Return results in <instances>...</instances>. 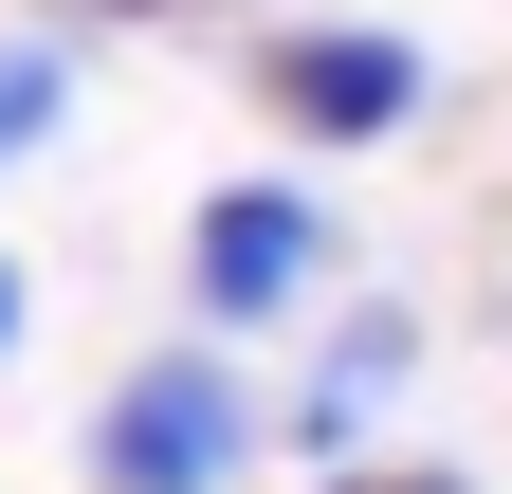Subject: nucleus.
<instances>
[{"instance_id":"obj_1","label":"nucleus","mask_w":512,"mask_h":494,"mask_svg":"<svg viewBox=\"0 0 512 494\" xmlns=\"http://www.w3.org/2000/svg\"><path fill=\"white\" fill-rule=\"evenodd\" d=\"M238 440H256V403H238V366L220 348H165V366H128L110 385V494H220L238 476Z\"/></svg>"},{"instance_id":"obj_2","label":"nucleus","mask_w":512,"mask_h":494,"mask_svg":"<svg viewBox=\"0 0 512 494\" xmlns=\"http://www.w3.org/2000/svg\"><path fill=\"white\" fill-rule=\"evenodd\" d=\"M256 92H275L311 147H384V129L421 110V37H384V19H311V37L256 55Z\"/></svg>"},{"instance_id":"obj_3","label":"nucleus","mask_w":512,"mask_h":494,"mask_svg":"<svg viewBox=\"0 0 512 494\" xmlns=\"http://www.w3.org/2000/svg\"><path fill=\"white\" fill-rule=\"evenodd\" d=\"M311 257H330V220H311L293 183H220V202H202V238H183V275H202V312H220V330L293 312V293H311Z\"/></svg>"},{"instance_id":"obj_4","label":"nucleus","mask_w":512,"mask_h":494,"mask_svg":"<svg viewBox=\"0 0 512 494\" xmlns=\"http://www.w3.org/2000/svg\"><path fill=\"white\" fill-rule=\"evenodd\" d=\"M403 348H421V330H403V312H366V330H348V348H330V385H311V440H348V421H366V403H384V385H403Z\"/></svg>"},{"instance_id":"obj_5","label":"nucleus","mask_w":512,"mask_h":494,"mask_svg":"<svg viewBox=\"0 0 512 494\" xmlns=\"http://www.w3.org/2000/svg\"><path fill=\"white\" fill-rule=\"evenodd\" d=\"M55 110H74V55H55V37H0V165H19Z\"/></svg>"},{"instance_id":"obj_6","label":"nucleus","mask_w":512,"mask_h":494,"mask_svg":"<svg viewBox=\"0 0 512 494\" xmlns=\"http://www.w3.org/2000/svg\"><path fill=\"white\" fill-rule=\"evenodd\" d=\"M330 494H458V476H421V458H384V476H330Z\"/></svg>"},{"instance_id":"obj_7","label":"nucleus","mask_w":512,"mask_h":494,"mask_svg":"<svg viewBox=\"0 0 512 494\" xmlns=\"http://www.w3.org/2000/svg\"><path fill=\"white\" fill-rule=\"evenodd\" d=\"M0 348H19V275H0Z\"/></svg>"}]
</instances>
